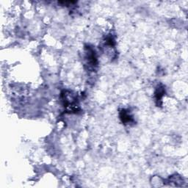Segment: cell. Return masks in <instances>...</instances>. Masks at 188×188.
<instances>
[{
	"mask_svg": "<svg viewBox=\"0 0 188 188\" xmlns=\"http://www.w3.org/2000/svg\"><path fill=\"white\" fill-rule=\"evenodd\" d=\"M165 93V91H164L163 88H159L156 92V97H157V101H161L162 96H163V94Z\"/></svg>",
	"mask_w": 188,
	"mask_h": 188,
	"instance_id": "obj_2",
	"label": "cell"
},
{
	"mask_svg": "<svg viewBox=\"0 0 188 188\" xmlns=\"http://www.w3.org/2000/svg\"><path fill=\"white\" fill-rule=\"evenodd\" d=\"M120 117L123 123H128L132 121V117L128 111L123 109L120 113Z\"/></svg>",
	"mask_w": 188,
	"mask_h": 188,
	"instance_id": "obj_1",
	"label": "cell"
}]
</instances>
